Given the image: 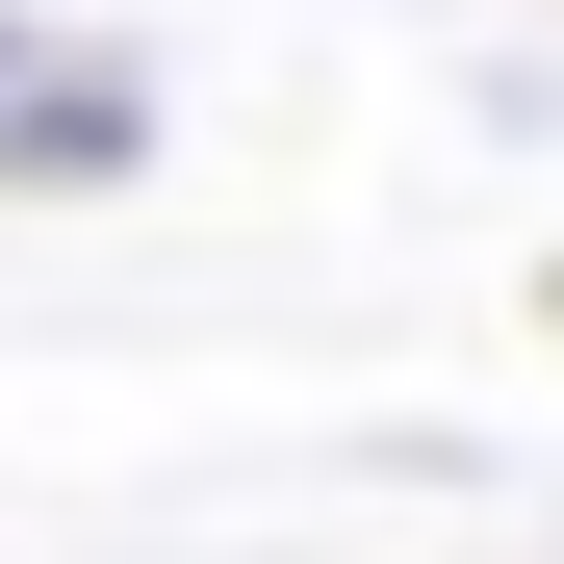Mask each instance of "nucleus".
<instances>
[{"instance_id": "1", "label": "nucleus", "mask_w": 564, "mask_h": 564, "mask_svg": "<svg viewBox=\"0 0 564 564\" xmlns=\"http://www.w3.org/2000/svg\"><path fill=\"white\" fill-rule=\"evenodd\" d=\"M0 180H26V206H77V180H154V77L26 52V77H0Z\"/></svg>"}, {"instance_id": "2", "label": "nucleus", "mask_w": 564, "mask_h": 564, "mask_svg": "<svg viewBox=\"0 0 564 564\" xmlns=\"http://www.w3.org/2000/svg\"><path fill=\"white\" fill-rule=\"evenodd\" d=\"M0 77H26V26H0Z\"/></svg>"}]
</instances>
